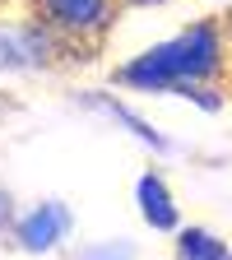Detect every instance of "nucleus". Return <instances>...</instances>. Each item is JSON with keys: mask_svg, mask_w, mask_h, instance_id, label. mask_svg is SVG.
<instances>
[{"mask_svg": "<svg viewBox=\"0 0 232 260\" xmlns=\"http://www.w3.org/2000/svg\"><path fill=\"white\" fill-rule=\"evenodd\" d=\"M38 5V19L60 32V38H103V32L116 23V0H32Z\"/></svg>", "mask_w": 232, "mask_h": 260, "instance_id": "nucleus-3", "label": "nucleus"}, {"mask_svg": "<svg viewBox=\"0 0 232 260\" xmlns=\"http://www.w3.org/2000/svg\"><path fill=\"white\" fill-rule=\"evenodd\" d=\"M10 233H14V242L28 255H47V251H56L65 237L75 233V214H70L65 200H42L38 209H28L23 218H14Z\"/></svg>", "mask_w": 232, "mask_h": 260, "instance_id": "nucleus-4", "label": "nucleus"}, {"mask_svg": "<svg viewBox=\"0 0 232 260\" xmlns=\"http://www.w3.org/2000/svg\"><path fill=\"white\" fill-rule=\"evenodd\" d=\"M223 260H232V251H227V255H223Z\"/></svg>", "mask_w": 232, "mask_h": 260, "instance_id": "nucleus-11", "label": "nucleus"}, {"mask_svg": "<svg viewBox=\"0 0 232 260\" xmlns=\"http://www.w3.org/2000/svg\"><path fill=\"white\" fill-rule=\"evenodd\" d=\"M140 251H135V242L130 237H107V242H88V246H79L70 260H135Z\"/></svg>", "mask_w": 232, "mask_h": 260, "instance_id": "nucleus-8", "label": "nucleus"}, {"mask_svg": "<svg viewBox=\"0 0 232 260\" xmlns=\"http://www.w3.org/2000/svg\"><path fill=\"white\" fill-rule=\"evenodd\" d=\"M5 228H14V200H10V190L0 186V233Z\"/></svg>", "mask_w": 232, "mask_h": 260, "instance_id": "nucleus-9", "label": "nucleus"}, {"mask_svg": "<svg viewBox=\"0 0 232 260\" xmlns=\"http://www.w3.org/2000/svg\"><path fill=\"white\" fill-rule=\"evenodd\" d=\"M65 38L42 19H0V70H42L56 65Z\"/></svg>", "mask_w": 232, "mask_h": 260, "instance_id": "nucleus-2", "label": "nucleus"}, {"mask_svg": "<svg viewBox=\"0 0 232 260\" xmlns=\"http://www.w3.org/2000/svg\"><path fill=\"white\" fill-rule=\"evenodd\" d=\"M223 32H227V60H232V19L223 23Z\"/></svg>", "mask_w": 232, "mask_h": 260, "instance_id": "nucleus-10", "label": "nucleus"}, {"mask_svg": "<svg viewBox=\"0 0 232 260\" xmlns=\"http://www.w3.org/2000/svg\"><path fill=\"white\" fill-rule=\"evenodd\" d=\"M227 255V242L209 228H177V260H223Z\"/></svg>", "mask_w": 232, "mask_h": 260, "instance_id": "nucleus-7", "label": "nucleus"}, {"mask_svg": "<svg viewBox=\"0 0 232 260\" xmlns=\"http://www.w3.org/2000/svg\"><path fill=\"white\" fill-rule=\"evenodd\" d=\"M135 205H140V218L153 228V233H177L181 228V209L172 200L168 181H162V172H144L135 181Z\"/></svg>", "mask_w": 232, "mask_h": 260, "instance_id": "nucleus-5", "label": "nucleus"}, {"mask_svg": "<svg viewBox=\"0 0 232 260\" xmlns=\"http://www.w3.org/2000/svg\"><path fill=\"white\" fill-rule=\"evenodd\" d=\"M227 70V32L218 19H195L186 23L177 38L153 42L140 56H130L125 65H116V79L125 88L140 93H177L186 98V88L209 84Z\"/></svg>", "mask_w": 232, "mask_h": 260, "instance_id": "nucleus-1", "label": "nucleus"}, {"mask_svg": "<svg viewBox=\"0 0 232 260\" xmlns=\"http://www.w3.org/2000/svg\"><path fill=\"white\" fill-rule=\"evenodd\" d=\"M84 103H93L97 112H107L112 121H121V125H125V130H130V135H135L140 144H149V149H158V153H168V149H172V144L162 140L158 130L149 125V121H144V116H135L125 103H116V98H107V93H84Z\"/></svg>", "mask_w": 232, "mask_h": 260, "instance_id": "nucleus-6", "label": "nucleus"}]
</instances>
